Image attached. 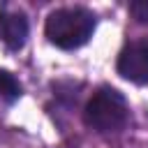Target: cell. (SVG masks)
Masks as SVG:
<instances>
[{
    "mask_svg": "<svg viewBox=\"0 0 148 148\" xmlns=\"http://www.w3.org/2000/svg\"><path fill=\"white\" fill-rule=\"evenodd\" d=\"M95 32V14L86 7H62L49 14L46 37L60 49H79Z\"/></svg>",
    "mask_w": 148,
    "mask_h": 148,
    "instance_id": "cell-1",
    "label": "cell"
},
{
    "mask_svg": "<svg viewBox=\"0 0 148 148\" xmlns=\"http://www.w3.org/2000/svg\"><path fill=\"white\" fill-rule=\"evenodd\" d=\"M86 125L92 127L95 132H118L125 127L127 118H130V109L125 97L116 90V88H99L90 102L86 104Z\"/></svg>",
    "mask_w": 148,
    "mask_h": 148,
    "instance_id": "cell-2",
    "label": "cell"
},
{
    "mask_svg": "<svg viewBox=\"0 0 148 148\" xmlns=\"http://www.w3.org/2000/svg\"><path fill=\"white\" fill-rule=\"evenodd\" d=\"M118 74L132 83H148V44L132 42L118 56Z\"/></svg>",
    "mask_w": 148,
    "mask_h": 148,
    "instance_id": "cell-3",
    "label": "cell"
},
{
    "mask_svg": "<svg viewBox=\"0 0 148 148\" xmlns=\"http://www.w3.org/2000/svg\"><path fill=\"white\" fill-rule=\"evenodd\" d=\"M0 39L12 51L23 49V44L28 39V18H25V14L2 9L0 12Z\"/></svg>",
    "mask_w": 148,
    "mask_h": 148,
    "instance_id": "cell-4",
    "label": "cell"
},
{
    "mask_svg": "<svg viewBox=\"0 0 148 148\" xmlns=\"http://www.w3.org/2000/svg\"><path fill=\"white\" fill-rule=\"evenodd\" d=\"M21 95V83L14 79V74L0 69V99L2 102H14Z\"/></svg>",
    "mask_w": 148,
    "mask_h": 148,
    "instance_id": "cell-5",
    "label": "cell"
},
{
    "mask_svg": "<svg viewBox=\"0 0 148 148\" xmlns=\"http://www.w3.org/2000/svg\"><path fill=\"white\" fill-rule=\"evenodd\" d=\"M130 12H132V16H134L136 21L148 23V0H134V2L130 5Z\"/></svg>",
    "mask_w": 148,
    "mask_h": 148,
    "instance_id": "cell-6",
    "label": "cell"
}]
</instances>
